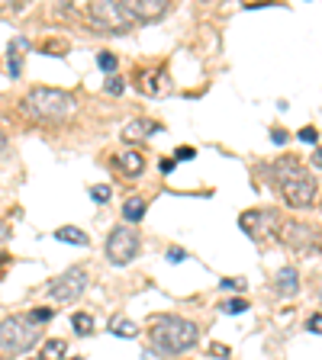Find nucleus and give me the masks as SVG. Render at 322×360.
I'll return each mask as SVG.
<instances>
[{
    "mask_svg": "<svg viewBox=\"0 0 322 360\" xmlns=\"http://www.w3.org/2000/svg\"><path fill=\"white\" fill-rule=\"evenodd\" d=\"M68 360H81V357H68Z\"/></svg>",
    "mask_w": 322,
    "mask_h": 360,
    "instance_id": "nucleus-37",
    "label": "nucleus"
},
{
    "mask_svg": "<svg viewBox=\"0 0 322 360\" xmlns=\"http://www.w3.org/2000/svg\"><path fill=\"white\" fill-rule=\"evenodd\" d=\"M155 132H161L158 123H151V119H136V123H129V126H126V132H123V136H126L129 142H136V138L155 136Z\"/></svg>",
    "mask_w": 322,
    "mask_h": 360,
    "instance_id": "nucleus-14",
    "label": "nucleus"
},
{
    "mask_svg": "<svg viewBox=\"0 0 322 360\" xmlns=\"http://www.w3.org/2000/svg\"><path fill=\"white\" fill-rule=\"evenodd\" d=\"M64 341L62 338H49L42 344V350H39V360H64Z\"/></svg>",
    "mask_w": 322,
    "mask_h": 360,
    "instance_id": "nucleus-18",
    "label": "nucleus"
},
{
    "mask_svg": "<svg viewBox=\"0 0 322 360\" xmlns=\"http://www.w3.org/2000/svg\"><path fill=\"white\" fill-rule=\"evenodd\" d=\"M142 248V238L129 225H116L113 232L107 235V257L113 267H126L136 261V255H139Z\"/></svg>",
    "mask_w": 322,
    "mask_h": 360,
    "instance_id": "nucleus-7",
    "label": "nucleus"
},
{
    "mask_svg": "<svg viewBox=\"0 0 322 360\" xmlns=\"http://www.w3.org/2000/svg\"><path fill=\"white\" fill-rule=\"evenodd\" d=\"M107 329L113 331L116 338H136V335H139V325H136L132 318H123V316H113V318H110Z\"/></svg>",
    "mask_w": 322,
    "mask_h": 360,
    "instance_id": "nucleus-15",
    "label": "nucleus"
},
{
    "mask_svg": "<svg viewBox=\"0 0 322 360\" xmlns=\"http://www.w3.org/2000/svg\"><path fill=\"white\" fill-rule=\"evenodd\" d=\"M277 235H280V242L287 244L290 251H300V255H306V251H316L322 244V235L312 229V225L306 222H280L277 225Z\"/></svg>",
    "mask_w": 322,
    "mask_h": 360,
    "instance_id": "nucleus-8",
    "label": "nucleus"
},
{
    "mask_svg": "<svg viewBox=\"0 0 322 360\" xmlns=\"http://www.w3.org/2000/svg\"><path fill=\"white\" fill-rule=\"evenodd\" d=\"M149 338H151V344H155V350H161V354H187L190 348H197L200 329L193 325L190 318L158 316L151 322Z\"/></svg>",
    "mask_w": 322,
    "mask_h": 360,
    "instance_id": "nucleus-3",
    "label": "nucleus"
},
{
    "mask_svg": "<svg viewBox=\"0 0 322 360\" xmlns=\"http://www.w3.org/2000/svg\"><path fill=\"white\" fill-rule=\"evenodd\" d=\"M210 354H216V357H229V348H225V344H213Z\"/></svg>",
    "mask_w": 322,
    "mask_h": 360,
    "instance_id": "nucleus-31",
    "label": "nucleus"
},
{
    "mask_svg": "<svg viewBox=\"0 0 322 360\" xmlns=\"http://www.w3.org/2000/svg\"><path fill=\"white\" fill-rule=\"evenodd\" d=\"M90 286V274H87V267H68L64 274H58L49 283V296L55 299V303H62V306H68V303H77V299L84 296V290Z\"/></svg>",
    "mask_w": 322,
    "mask_h": 360,
    "instance_id": "nucleus-6",
    "label": "nucleus"
},
{
    "mask_svg": "<svg viewBox=\"0 0 322 360\" xmlns=\"http://www.w3.org/2000/svg\"><path fill=\"white\" fill-rule=\"evenodd\" d=\"M136 87H139L145 97H158L164 87H168V75H164V68H145L136 75Z\"/></svg>",
    "mask_w": 322,
    "mask_h": 360,
    "instance_id": "nucleus-11",
    "label": "nucleus"
},
{
    "mask_svg": "<svg viewBox=\"0 0 322 360\" xmlns=\"http://www.w3.org/2000/svg\"><path fill=\"white\" fill-rule=\"evenodd\" d=\"M87 20L94 23L97 29L103 32H126L129 26H136V16L129 10V3H116V0H100V3H90L87 10Z\"/></svg>",
    "mask_w": 322,
    "mask_h": 360,
    "instance_id": "nucleus-5",
    "label": "nucleus"
},
{
    "mask_svg": "<svg viewBox=\"0 0 322 360\" xmlns=\"http://www.w3.org/2000/svg\"><path fill=\"white\" fill-rule=\"evenodd\" d=\"M312 164H316V168H322V149L316 151V155H312Z\"/></svg>",
    "mask_w": 322,
    "mask_h": 360,
    "instance_id": "nucleus-34",
    "label": "nucleus"
},
{
    "mask_svg": "<svg viewBox=\"0 0 322 360\" xmlns=\"http://www.w3.org/2000/svg\"><path fill=\"white\" fill-rule=\"evenodd\" d=\"M300 138H303V142H310V145H316V138H319V132H316L312 126H303V129H300Z\"/></svg>",
    "mask_w": 322,
    "mask_h": 360,
    "instance_id": "nucleus-28",
    "label": "nucleus"
},
{
    "mask_svg": "<svg viewBox=\"0 0 322 360\" xmlns=\"http://www.w3.org/2000/svg\"><path fill=\"white\" fill-rule=\"evenodd\" d=\"M126 3L132 10V16H136V23H155L171 10L168 0H126Z\"/></svg>",
    "mask_w": 322,
    "mask_h": 360,
    "instance_id": "nucleus-10",
    "label": "nucleus"
},
{
    "mask_svg": "<svg viewBox=\"0 0 322 360\" xmlns=\"http://www.w3.org/2000/svg\"><path fill=\"white\" fill-rule=\"evenodd\" d=\"M52 316H55L52 309L39 306V309H32V312H29V322H32V325H42V322H49V318H52Z\"/></svg>",
    "mask_w": 322,
    "mask_h": 360,
    "instance_id": "nucleus-23",
    "label": "nucleus"
},
{
    "mask_svg": "<svg viewBox=\"0 0 322 360\" xmlns=\"http://www.w3.org/2000/svg\"><path fill=\"white\" fill-rule=\"evenodd\" d=\"M142 216H145V200L142 196H129L126 206H123V219L126 222H139Z\"/></svg>",
    "mask_w": 322,
    "mask_h": 360,
    "instance_id": "nucleus-17",
    "label": "nucleus"
},
{
    "mask_svg": "<svg viewBox=\"0 0 322 360\" xmlns=\"http://www.w3.org/2000/svg\"><path fill=\"white\" fill-rule=\"evenodd\" d=\"M71 325H75L77 335H90V331H94V318L87 316V312H75V316H71Z\"/></svg>",
    "mask_w": 322,
    "mask_h": 360,
    "instance_id": "nucleus-19",
    "label": "nucleus"
},
{
    "mask_svg": "<svg viewBox=\"0 0 322 360\" xmlns=\"http://www.w3.org/2000/svg\"><path fill=\"white\" fill-rule=\"evenodd\" d=\"M97 64H100V71L113 75V71H116V55H113V52H100V55H97Z\"/></svg>",
    "mask_w": 322,
    "mask_h": 360,
    "instance_id": "nucleus-21",
    "label": "nucleus"
},
{
    "mask_svg": "<svg viewBox=\"0 0 322 360\" xmlns=\"http://www.w3.org/2000/svg\"><path fill=\"white\" fill-rule=\"evenodd\" d=\"M55 238H58V242H68V244H77V248H84V244L90 242V238L77 229V225H62V229L55 232Z\"/></svg>",
    "mask_w": 322,
    "mask_h": 360,
    "instance_id": "nucleus-16",
    "label": "nucleus"
},
{
    "mask_svg": "<svg viewBox=\"0 0 322 360\" xmlns=\"http://www.w3.org/2000/svg\"><path fill=\"white\" fill-rule=\"evenodd\" d=\"M20 49H23V39H16V42L10 45V75H13V77H20V71H23V55H20Z\"/></svg>",
    "mask_w": 322,
    "mask_h": 360,
    "instance_id": "nucleus-20",
    "label": "nucleus"
},
{
    "mask_svg": "<svg viewBox=\"0 0 322 360\" xmlns=\"http://www.w3.org/2000/svg\"><path fill=\"white\" fill-rule=\"evenodd\" d=\"M248 303L245 299H229V303H223V312L225 316H238V312H245Z\"/></svg>",
    "mask_w": 322,
    "mask_h": 360,
    "instance_id": "nucleus-22",
    "label": "nucleus"
},
{
    "mask_svg": "<svg viewBox=\"0 0 322 360\" xmlns=\"http://www.w3.org/2000/svg\"><path fill=\"white\" fill-rule=\"evenodd\" d=\"M271 138H274L277 145H284V142H287V132H284V129H274V132H271Z\"/></svg>",
    "mask_w": 322,
    "mask_h": 360,
    "instance_id": "nucleus-32",
    "label": "nucleus"
},
{
    "mask_svg": "<svg viewBox=\"0 0 322 360\" xmlns=\"http://www.w3.org/2000/svg\"><path fill=\"white\" fill-rule=\"evenodd\" d=\"M3 261H7V255H3V251H0V264H3Z\"/></svg>",
    "mask_w": 322,
    "mask_h": 360,
    "instance_id": "nucleus-36",
    "label": "nucleus"
},
{
    "mask_svg": "<svg viewBox=\"0 0 322 360\" xmlns=\"http://www.w3.org/2000/svg\"><path fill=\"white\" fill-rule=\"evenodd\" d=\"M306 329H310L312 335H322V316H312L310 322H306Z\"/></svg>",
    "mask_w": 322,
    "mask_h": 360,
    "instance_id": "nucleus-29",
    "label": "nucleus"
},
{
    "mask_svg": "<svg viewBox=\"0 0 322 360\" xmlns=\"http://www.w3.org/2000/svg\"><path fill=\"white\" fill-rule=\"evenodd\" d=\"M116 168L123 170L126 177H139L142 170H145V158H142V151H119Z\"/></svg>",
    "mask_w": 322,
    "mask_h": 360,
    "instance_id": "nucleus-13",
    "label": "nucleus"
},
{
    "mask_svg": "<svg viewBox=\"0 0 322 360\" xmlns=\"http://www.w3.org/2000/svg\"><path fill=\"white\" fill-rule=\"evenodd\" d=\"M3 145H7V136H3V132H0V149H3Z\"/></svg>",
    "mask_w": 322,
    "mask_h": 360,
    "instance_id": "nucleus-35",
    "label": "nucleus"
},
{
    "mask_svg": "<svg viewBox=\"0 0 322 360\" xmlns=\"http://www.w3.org/2000/svg\"><path fill=\"white\" fill-rule=\"evenodd\" d=\"M174 164H177L174 158H161V164H158V168H161V174H171V170H174Z\"/></svg>",
    "mask_w": 322,
    "mask_h": 360,
    "instance_id": "nucleus-30",
    "label": "nucleus"
},
{
    "mask_svg": "<svg viewBox=\"0 0 322 360\" xmlns=\"http://www.w3.org/2000/svg\"><path fill=\"white\" fill-rule=\"evenodd\" d=\"M110 193H113V190H110L107 183H97V187H90V196H94L97 203H107V200H110Z\"/></svg>",
    "mask_w": 322,
    "mask_h": 360,
    "instance_id": "nucleus-25",
    "label": "nucleus"
},
{
    "mask_svg": "<svg viewBox=\"0 0 322 360\" xmlns=\"http://www.w3.org/2000/svg\"><path fill=\"white\" fill-rule=\"evenodd\" d=\"M190 158H197V151L190 145H181V149L174 151V161H190Z\"/></svg>",
    "mask_w": 322,
    "mask_h": 360,
    "instance_id": "nucleus-27",
    "label": "nucleus"
},
{
    "mask_svg": "<svg viewBox=\"0 0 322 360\" xmlns=\"http://www.w3.org/2000/svg\"><path fill=\"white\" fill-rule=\"evenodd\" d=\"M103 90H107V94H123L126 84H123V77H110L107 84H103Z\"/></svg>",
    "mask_w": 322,
    "mask_h": 360,
    "instance_id": "nucleus-26",
    "label": "nucleus"
},
{
    "mask_svg": "<svg viewBox=\"0 0 322 360\" xmlns=\"http://www.w3.org/2000/svg\"><path fill=\"white\" fill-rule=\"evenodd\" d=\"M39 341V329L32 325L29 318L13 316L0 322V350L7 354H26L29 348H36Z\"/></svg>",
    "mask_w": 322,
    "mask_h": 360,
    "instance_id": "nucleus-4",
    "label": "nucleus"
},
{
    "mask_svg": "<svg viewBox=\"0 0 322 360\" xmlns=\"http://www.w3.org/2000/svg\"><path fill=\"white\" fill-rule=\"evenodd\" d=\"M219 286H223V290H229V293H238V290H245V280H238V277H223V280H219Z\"/></svg>",
    "mask_w": 322,
    "mask_h": 360,
    "instance_id": "nucleus-24",
    "label": "nucleus"
},
{
    "mask_svg": "<svg viewBox=\"0 0 322 360\" xmlns=\"http://www.w3.org/2000/svg\"><path fill=\"white\" fill-rule=\"evenodd\" d=\"M23 116L36 119V123H64L77 113V100L64 90L55 87H32L29 94L23 97Z\"/></svg>",
    "mask_w": 322,
    "mask_h": 360,
    "instance_id": "nucleus-2",
    "label": "nucleus"
},
{
    "mask_svg": "<svg viewBox=\"0 0 322 360\" xmlns=\"http://www.w3.org/2000/svg\"><path fill=\"white\" fill-rule=\"evenodd\" d=\"M274 180H277V190L284 196V203L293 206V209H303V206H310L316 200V177L290 155L274 161Z\"/></svg>",
    "mask_w": 322,
    "mask_h": 360,
    "instance_id": "nucleus-1",
    "label": "nucleus"
},
{
    "mask_svg": "<svg viewBox=\"0 0 322 360\" xmlns=\"http://www.w3.org/2000/svg\"><path fill=\"white\" fill-rule=\"evenodd\" d=\"M297 290H300V274H297V267H284V270H277V277H274V293H277V296H297Z\"/></svg>",
    "mask_w": 322,
    "mask_h": 360,
    "instance_id": "nucleus-12",
    "label": "nucleus"
},
{
    "mask_svg": "<svg viewBox=\"0 0 322 360\" xmlns=\"http://www.w3.org/2000/svg\"><path fill=\"white\" fill-rule=\"evenodd\" d=\"M238 225H242L245 235H251L255 242H261V238H268V235L277 229V216L271 209H248L238 216Z\"/></svg>",
    "mask_w": 322,
    "mask_h": 360,
    "instance_id": "nucleus-9",
    "label": "nucleus"
},
{
    "mask_svg": "<svg viewBox=\"0 0 322 360\" xmlns=\"http://www.w3.org/2000/svg\"><path fill=\"white\" fill-rule=\"evenodd\" d=\"M168 257L177 264V261H184V251H181V248H171V251H168Z\"/></svg>",
    "mask_w": 322,
    "mask_h": 360,
    "instance_id": "nucleus-33",
    "label": "nucleus"
}]
</instances>
